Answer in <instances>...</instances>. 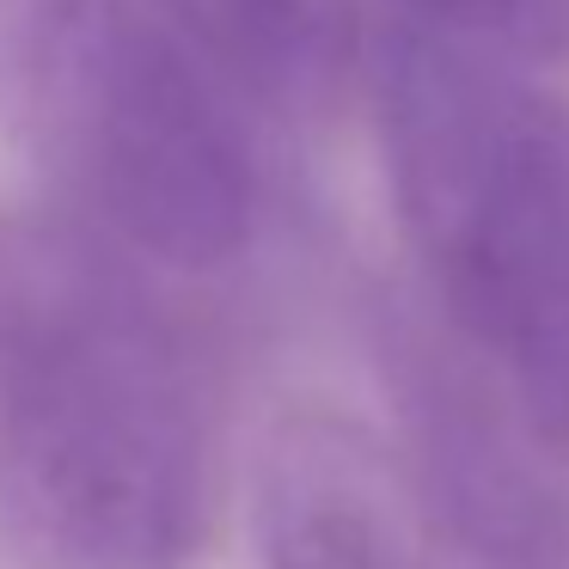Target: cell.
<instances>
[{
    "label": "cell",
    "mask_w": 569,
    "mask_h": 569,
    "mask_svg": "<svg viewBox=\"0 0 569 569\" xmlns=\"http://www.w3.org/2000/svg\"><path fill=\"white\" fill-rule=\"evenodd\" d=\"M392 453L447 569H569V422L496 380L417 295L373 307Z\"/></svg>",
    "instance_id": "obj_4"
},
{
    "label": "cell",
    "mask_w": 569,
    "mask_h": 569,
    "mask_svg": "<svg viewBox=\"0 0 569 569\" xmlns=\"http://www.w3.org/2000/svg\"><path fill=\"white\" fill-rule=\"evenodd\" d=\"M368 87L417 300L569 422V104L532 62L405 19L373 43Z\"/></svg>",
    "instance_id": "obj_2"
},
{
    "label": "cell",
    "mask_w": 569,
    "mask_h": 569,
    "mask_svg": "<svg viewBox=\"0 0 569 569\" xmlns=\"http://www.w3.org/2000/svg\"><path fill=\"white\" fill-rule=\"evenodd\" d=\"M0 117L62 209L166 276L251 246L258 172L227 80L160 0H0Z\"/></svg>",
    "instance_id": "obj_3"
},
{
    "label": "cell",
    "mask_w": 569,
    "mask_h": 569,
    "mask_svg": "<svg viewBox=\"0 0 569 569\" xmlns=\"http://www.w3.org/2000/svg\"><path fill=\"white\" fill-rule=\"evenodd\" d=\"M160 13L227 92H251L288 117L325 111L356 62L349 0H160Z\"/></svg>",
    "instance_id": "obj_6"
},
{
    "label": "cell",
    "mask_w": 569,
    "mask_h": 569,
    "mask_svg": "<svg viewBox=\"0 0 569 569\" xmlns=\"http://www.w3.org/2000/svg\"><path fill=\"white\" fill-rule=\"evenodd\" d=\"M227 502V380L166 270L74 209L0 214V551L190 569Z\"/></svg>",
    "instance_id": "obj_1"
},
{
    "label": "cell",
    "mask_w": 569,
    "mask_h": 569,
    "mask_svg": "<svg viewBox=\"0 0 569 569\" xmlns=\"http://www.w3.org/2000/svg\"><path fill=\"white\" fill-rule=\"evenodd\" d=\"M405 26L515 56V62H563L569 56V0H398Z\"/></svg>",
    "instance_id": "obj_7"
},
{
    "label": "cell",
    "mask_w": 569,
    "mask_h": 569,
    "mask_svg": "<svg viewBox=\"0 0 569 569\" xmlns=\"http://www.w3.org/2000/svg\"><path fill=\"white\" fill-rule=\"evenodd\" d=\"M263 569H447L398 453L368 429L300 410L258 453Z\"/></svg>",
    "instance_id": "obj_5"
}]
</instances>
